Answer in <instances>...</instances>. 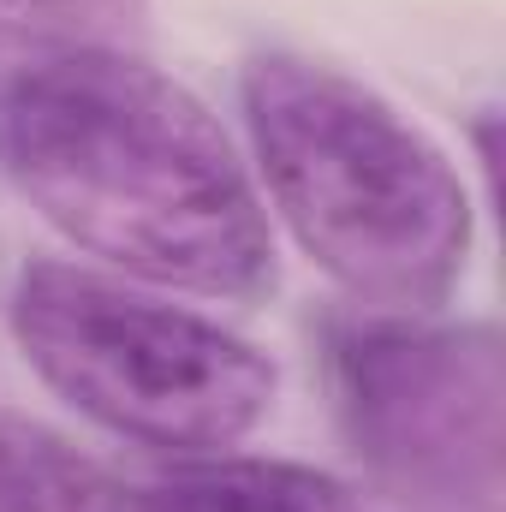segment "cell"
Segmentation results:
<instances>
[{
  "instance_id": "5",
  "label": "cell",
  "mask_w": 506,
  "mask_h": 512,
  "mask_svg": "<svg viewBox=\"0 0 506 512\" xmlns=\"http://www.w3.org/2000/svg\"><path fill=\"white\" fill-rule=\"evenodd\" d=\"M126 512H352V501L316 465L203 453L131 489Z\"/></svg>"
},
{
  "instance_id": "1",
  "label": "cell",
  "mask_w": 506,
  "mask_h": 512,
  "mask_svg": "<svg viewBox=\"0 0 506 512\" xmlns=\"http://www.w3.org/2000/svg\"><path fill=\"white\" fill-rule=\"evenodd\" d=\"M0 167L24 203L126 280L262 298L274 227L221 120L137 48L48 66L0 114Z\"/></svg>"
},
{
  "instance_id": "7",
  "label": "cell",
  "mask_w": 506,
  "mask_h": 512,
  "mask_svg": "<svg viewBox=\"0 0 506 512\" xmlns=\"http://www.w3.org/2000/svg\"><path fill=\"white\" fill-rule=\"evenodd\" d=\"M126 495L60 429L0 411V512H126Z\"/></svg>"
},
{
  "instance_id": "2",
  "label": "cell",
  "mask_w": 506,
  "mask_h": 512,
  "mask_svg": "<svg viewBox=\"0 0 506 512\" xmlns=\"http://www.w3.org/2000/svg\"><path fill=\"white\" fill-rule=\"evenodd\" d=\"M239 102L280 227L346 298L381 316L453 298L471 262V191L405 108L286 48L245 66Z\"/></svg>"
},
{
  "instance_id": "4",
  "label": "cell",
  "mask_w": 506,
  "mask_h": 512,
  "mask_svg": "<svg viewBox=\"0 0 506 512\" xmlns=\"http://www.w3.org/2000/svg\"><path fill=\"white\" fill-rule=\"evenodd\" d=\"M328 382L346 447L399 512H501L506 352L489 322L346 316Z\"/></svg>"
},
{
  "instance_id": "3",
  "label": "cell",
  "mask_w": 506,
  "mask_h": 512,
  "mask_svg": "<svg viewBox=\"0 0 506 512\" xmlns=\"http://www.w3.org/2000/svg\"><path fill=\"white\" fill-rule=\"evenodd\" d=\"M6 322L42 387L149 453H227L280 393V370L256 340L78 262H30Z\"/></svg>"
},
{
  "instance_id": "6",
  "label": "cell",
  "mask_w": 506,
  "mask_h": 512,
  "mask_svg": "<svg viewBox=\"0 0 506 512\" xmlns=\"http://www.w3.org/2000/svg\"><path fill=\"white\" fill-rule=\"evenodd\" d=\"M149 48V0H0V114L60 60Z\"/></svg>"
}]
</instances>
